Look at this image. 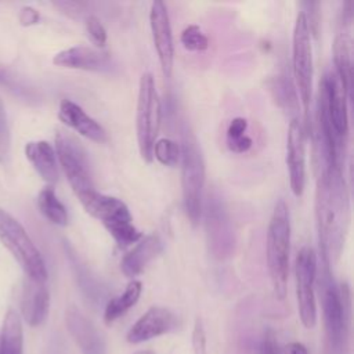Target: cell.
<instances>
[{
  "label": "cell",
  "instance_id": "30bf717a",
  "mask_svg": "<svg viewBox=\"0 0 354 354\" xmlns=\"http://www.w3.org/2000/svg\"><path fill=\"white\" fill-rule=\"evenodd\" d=\"M317 254L310 246H303L295 259L296 297L299 317L304 328L311 329L317 324L315 303V278H317Z\"/></svg>",
  "mask_w": 354,
  "mask_h": 354
},
{
  "label": "cell",
  "instance_id": "d6a6232c",
  "mask_svg": "<svg viewBox=\"0 0 354 354\" xmlns=\"http://www.w3.org/2000/svg\"><path fill=\"white\" fill-rule=\"evenodd\" d=\"M246 131H248V120L241 116L234 118L227 127V142L246 136Z\"/></svg>",
  "mask_w": 354,
  "mask_h": 354
},
{
  "label": "cell",
  "instance_id": "4fadbf2b",
  "mask_svg": "<svg viewBox=\"0 0 354 354\" xmlns=\"http://www.w3.org/2000/svg\"><path fill=\"white\" fill-rule=\"evenodd\" d=\"M353 3L346 1L340 14V22L333 41V61L336 66V77L347 97L351 94L353 83Z\"/></svg>",
  "mask_w": 354,
  "mask_h": 354
},
{
  "label": "cell",
  "instance_id": "d6986e66",
  "mask_svg": "<svg viewBox=\"0 0 354 354\" xmlns=\"http://www.w3.org/2000/svg\"><path fill=\"white\" fill-rule=\"evenodd\" d=\"M58 119L69 129L75 130L77 134L94 141V142H105L106 131L105 129L93 119L80 105L71 100H62L58 108Z\"/></svg>",
  "mask_w": 354,
  "mask_h": 354
},
{
  "label": "cell",
  "instance_id": "2e32d148",
  "mask_svg": "<svg viewBox=\"0 0 354 354\" xmlns=\"http://www.w3.org/2000/svg\"><path fill=\"white\" fill-rule=\"evenodd\" d=\"M178 325L176 314L162 306L149 307L129 329L126 340L131 344L148 342L174 330Z\"/></svg>",
  "mask_w": 354,
  "mask_h": 354
},
{
  "label": "cell",
  "instance_id": "5bb4252c",
  "mask_svg": "<svg viewBox=\"0 0 354 354\" xmlns=\"http://www.w3.org/2000/svg\"><path fill=\"white\" fill-rule=\"evenodd\" d=\"M149 26L153 46L158 54L160 69L165 77L170 79L174 65V43L170 26V18L163 1H152L149 8Z\"/></svg>",
  "mask_w": 354,
  "mask_h": 354
},
{
  "label": "cell",
  "instance_id": "5b68a950",
  "mask_svg": "<svg viewBox=\"0 0 354 354\" xmlns=\"http://www.w3.org/2000/svg\"><path fill=\"white\" fill-rule=\"evenodd\" d=\"M181 148V191L187 218L195 227L203 212L202 192L205 187L206 169L202 151L196 140L188 133L184 136Z\"/></svg>",
  "mask_w": 354,
  "mask_h": 354
},
{
  "label": "cell",
  "instance_id": "f546056e",
  "mask_svg": "<svg viewBox=\"0 0 354 354\" xmlns=\"http://www.w3.org/2000/svg\"><path fill=\"white\" fill-rule=\"evenodd\" d=\"M191 344H192V353L194 354H207V348H206V330H205L203 321L201 318L195 319L194 329H192Z\"/></svg>",
  "mask_w": 354,
  "mask_h": 354
},
{
  "label": "cell",
  "instance_id": "d590c367",
  "mask_svg": "<svg viewBox=\"0 0 354 354\" xmlns=\"http://www.w3.org/2000/svg\"><path fill=\"white\" fill-rule=\"evenodd\" d=\"M227 145H228V148H230L232 152H235V153H243V152H248V151L252 148L253 141H252V138L246 134V136H243V137H241V138H238V140H234V141L227 142Z\"/></svg>",
  "mask_w": 354,
  "mask_h": 354
},
{
  "label": "cell",
  "instance_id": "9c48e42d",
  "mask_svg": "<svg viewBox=\"0 0 354 354\" xmlns=\"http://www.w3.org/2000/svg\"><path fill=\"white\" fill-rule=\"evenodd\" d=\"M292 68L295 83L300 95V101L304 109L306 122H308V111L313 93V47H311V33L307 19L300 11L296 17L293 36H292Z\"/></svg>",
  "mask_w": 354,
  "mask_h": 354
},
{
  "label": "cell",
  "instance_id": "4316f807",
  "mask_svg": "<svg viewBox=\"0 0 354 354\" xmlns=\"http://www.w3.org/2000/svg\"><path fill=\"white\" fill-rule=\"evenodd\" d=\"M181 148L180 144L170 138H158L152 148V158L160 165L167 167H176L180 163Z\"/></svg>",
  "mask_w": 354,
  "mask_h": 354
},
{
  "label": "cell",
  "instance_id": "ba28073f",
  "mask_svg": "<svg viewBox=\"0 0 354 354\" xmlns=\"http://www.w3.org/2000/svg\"><path fill=\"white\" fill-rule=\"evenodd\" d=\"M55 155L73 194L77 196L79 202L83 203L97 191L93 183L90 163L84 148L66 131L57 130Z\"/></svg>",
  "mask_w": 354,
  "mask_h": 354
},
{
  "label": "cell",
  "instance_id": "f1b7e54d",
  "mask_svg": "<svg viewBox=\"0 0 354 354\" xmlns=\"http://www.w3.org/2000/svg\"><path fill=\"white\" fill-rule=\"evenodd\" d=\"M86 32H87V36L90 37L91 43L97 47V48H102L106 43V29L105 26L102 25V22L95 17V15H88L86 18Z\"/></svg>",
  "mask_w": 354,
  "mask_h": 354
},
{
  "label": "cell",
  "instance_id": "ac0fdd59",
  "mask_svg": "<svg viewBox=\"0 0 354 354\" xmlns=\"http://www.w3.org/2000/svg\"><path fill=\"white\" fill-rule=\"evenodd\" d=\"M53 64L61 68L102 72L109 69L111 57L108 53L100 48L75 46L57 53L53 58Z\"/></svg>",
  "mask_w": 354,
  "mask_h": 354
},
{
  "label": "cell",
  "instance_id": "7402d4cb",
  "mask_svg": "<svg viewBox=\"0 0 354 354\" xmlns=\"http://www.w3.org/2000/svg\"><path fill=\"white\" fill-rule=\"evenodd\" d=\"M25 156L37 174L53 187L58 181V166L55 149L48 141H30L25 145Z\"/></svg>",
  "mask_w": 354,
  "mask_h": 354
},
{
  "label": "cell",
  "instance_id": "e0dca14e",
  "mask_svg": "<svg viewBox=\"0 0 354 354\" xmlns=\"http://www.w3.org/2000/svg\"><path fill=\"white\" fill-rule=\"evenodd\" d=\"M65 324L82 354H105L102 335L80 308L69 306L65 311Z\"/></svg>",
  "mask_w": 354,
  "mask_h": 354
},
{
  "label": "cell",
  "instance_id": "7a4b0ae2",
  "mask_svg": "<svg viewBox=\"0 0 354 354\" xmlns=\"http://www.w3.org/2000/svg\"><path fill=\"white\" fill-rule=\"evenodd\" d=\"M350 289L337 286L329 271H324L321 306L324 319V354H350Z\"/></svg>",
  "mask_w": 354,
  "mask_h": 354
},
{
  "label": "cell",
  "instance_id": "cb8c5ba5",
  "mask_svg": "<svg viewBox=\"0 0 354 354\" xmlns=\"http://www.w3.org/2000/svg\"><path fill=\"white\" fill-rule=\"evenodd\" d=\"M141 292H142L141 281L133 279L127 283L123 293L109 299L108 303L105 304V310H104L105 324L111 325L118 318L124 315L133 306H136L141 296Z\"/></svg>",
  "mask_w": 354,
  "mask_h": 354
},
{
  "label": "cell",
  "instance_id": "e575fe53",
  "mask_svg": "<svg viewBox=\"0 0 354 354\" xmlns=\"http://www.w3.org/2000/svg\"><path fill=\"white\" fill-rule=\"evenodd\" d=\"M18 19L22 26H32L40 21V12L33 7L25 6L21 8V11L18 14Z\"/></svg>",
  "mask_w": 354,
  "mask_h": 354
},
{
  "label": "cell",
  "instance_id": "3957f363",
  "mask_svg": "<svg viewBox=\"0 0 354 354\" xmlns=\"http://www.w3.org/2000/svg\"><path fill=\"white\" fill-rule=\"evenodd\" d=\"M267 267L274 295L283 300L288 292L289 253H290V216L288 205L279 199L272 210L267 228Z\"/></svg>",
  "mask_w": 354,
  "mask_h": 354
},
{
  "label": "cell",
  "instance_id": "44dd1931",
  "mask_svg": "<svg viewBox=\"0 0 354 354\" xmlns=\"http://www.w3.org/2000/svg\"><path fill=\"white\" fill-rule=\"evenodd\" d=\"M163 250V242L158 234L142 236L136 246L127 252L122 261L120 270L127 278H134L144 271V268L156 259Z\"/></svg>",
  "mask_w": 354,
  "mask_h": 354
},
{
  "label": "cell",
  "instance_id": "484cf974",
  "mask_svg": "<svg viewBox=\"0 0 354 354\" xmlns=\"http://www.w3.org/2000/svg\"><path fill=\"white\" fill-rule=\"evenodd\" d=\"M0 84L26 102L37 101V93L35 91V88L26 84L21 77H18L11 69H8L3 64H0Z\"/></svg>",
  "mask_w": 354,
  "mask_h": 354
},
{
  "label": "cell",
  "instance_id": "83f0119b",
  "mask_svg": "<svg viewBox=\"0 0 354 354\" xmlns=\"http://www.w3.org/2000/svg\"><path fill=\"white\" fill-rule=\"evenodd\" d=\"M183 47L192 53L205 51L209 47V39L198 25H188L180 35Z\"/></svg>",
  "mask_w": 354,
  "mask_h": 354
},
{
  "label": "cell",
  "instance_id": "4dcf8cb0",
  "mask_svg": "<svg viewBox=\"0 0 354 354\" xmlns=\"http://www.w3.org/2000/svg\"><path fill=\"white\" fill-rule=\"evenodd\" d=\"M8 147H10V131H8L4 104L0 97V159H3L7 155Z\"/></svg>",
  "mask_w": 354,
  "mask_h": 354
},
{
  "label": "cell",
  "instance_id": "277c9868",
  "mask_svg": "<svg viewBox=\"0 0 354 354\" xmlns=\"http://www.w3.org/2000/svg\"><path fill=\"white\" fill-rule=\"evenodd\" d=\"M82 206L90 216L102 223L119 248H127L142 238V234L133 223L127 205L122 199L95 191Z\"/></svg>",
  "mask_w": 354,
  "mask_h": 354
},
{
  "label": "cell",
  "instance_id": "52a82bcc",
  "mask_svg": "<svg viewBox=\"0 0 354 354\" xmlns=\"http://www.w3.org/2000/svg\"><path fill=\"white\" fill-rule=\"evenodd\" d=\"M162 120V104L156 90L153 76L145 72L140 77L137 112H136V131L138 151L147 163L153 160L152 148L158 140Z\"/></svg>",
  "mask_w": 354,
  "mask_h": 354
},
{
  "label": "cell",
  "instance_id": "d4e9b609",
  "mask_svg": "<svg viewBox=\"0 0 354 354\" xmlns=\"http://www.w3.org/2000/svg\"><path fill=\"white\" fill-rule=\"evenodd\" d=\"M37 207L40 213L53 224L64 227L68 224V210L55 195L53 187H44L37 195Z\"/></svg>",
  "mask_w": 354,
  "mask_h": 354
},
{
  "label": "cell",
  "instance_id": "836d02e7",
  "mask_svg": "<svg viewBox=\"0 0 354 354\" xmlns=\"http://www.w3.org/2000/svg\"><path fill=\"white\" fill-rule=\"evenodd\" d=\"M278 348L279 344L277 342L275 333L271 329H267L263 335L257 354H278Z\"/></svg>",
  "mask_w": 354,
  "mask_h": 354
},
{
  "label": "cell",
  "instance_id": "1f68e13d",
  "mask_svg": "<svg viewBox=\"0 0 354 354\" xmlns=\"http://www.w3.org/2000/svg\"><path fill=\"white\" fill-rule=\"evenodd\" d=\"M53 4L64 14L73 17V18L80 17L88 7V3H84V1H55Z\"/></svg>",
  "mask_w": 354,
  "mask_h": 354
},
{
  "label": "cell",
  "instance_id": "6da1fadb",
  "mask_svg": "<svg viewBox=\"0 0 354 354\" xmlns=\"http://www.w3.org/2000/svg\"><path fill=\"white\" fill-rule=\"evenodd\" d=\"M315 217L324 271H329L340 256L350 220L348 191L340 165L322 169L317 184Z\"/></svg>",
  "mask_w": 354,
  "mask_h": 354
},
{
  "label": "cell",
  "instance_id": "ffe728a7",
  "mask_svg": "<svg viewBox=\"0 0 354 354\" xmlns=\"http://www.w3.org/2000/svg\"><path fill=\"white\" fill-rule=\"evenodd\" d=\"M50 310V293L44 282L25 279L21 295V313L30 326L41 325Z\"/></svg>",
  "mask_w": 354,
  "mask_h": 354
},
{
  "label": "cell",
  "instance_id": "8d00e7d4",
  "mask_svg": "<svg viewBox=\"0 0 354 354\" xmlns=\"http://www.w3.org/2000/svg\"><path fill=\"white\" fill-rule=\"evenodd\" d=\"M278 354H308L307 347L300 342H290L288 344L279 346Z\"/></svg>",
  "mask_w": 354,
  "mask_h": 354
},
{
  "label": "cell",
  "instance_id": "8fae6325",
  "mask_svg": "<svg viewBox=\"0 0 354 354\" xmlns=\"http://www.w3.org/2000/svg\"><path fill=\"white\" fill-rule=\"evenodd\" d=\"M205 228L209 252L218 260L228 259L235 250V234L230 214L220 196L209 195L205 205Z\"/></svg>",
  "mask_w": 354,
  "mask_h": 354
},
{
  "label": "cell",
  "instance_id": "7c38bea8",
  "mask_svg": "<svg viewBox=\"0 0 354 354\" xmlns=\"http://www.w3.org/2000/svg\"><path fill=\"white\" fill-rule=\"evenodd\" d=\"M318 111L328 120L336 140L342 144L348 133V112H347V95L343 91L336 75L326 73L322 77L319 87Z\"/></svg>",
  "mask_w": 354,
  "mask_h": 354
},
{
  "label": "cell",
  "instance_id": "9a60e30c",
  "mask_svg": "<svg viewBox=\"0 0 354 354\" xmlns=\"http://www.w3.org/2000/svg\"><path fill=\"white\" fill-rule=\"evenodd\" d=\"M286 166L290 191L295 196L300 198L306 188V130L296 118L288 126Z\"/></svg>",
  "mask_w": 354,
  "mask_h": 354
},
{
  "label": "cell",
  "instance_id": "74e56055",
  "mask_svg": "<svg viewBox=\"0 0 354 354\" xmlns=\"http://www.w3.org/2000/svg\"><path fill=\"white\" fill-rule=\"evenodd\" d=\"M133 354H155V353L152 350H138V351H136Z\"/></svg>",
  "mask_w": 354,
  "mask_h": 354
},
{
  "label": "cell",
  "instance_id": "8992f818",
  "mask_svg": "<svg viewBox=\"0 0 354 354\" xmlns=\"http://www.w3.org/2000/svg\"><path fill=\"white\" fill-rule=\"evenodd\" d=\"M0 242L21 266L28 279L46 282L48 274L41 253L24 225L3 207H0Z\"/></svg>",
  "mask_w": 354,
  "mask_h": 354
},
{
  "label": "cell",
  "instance_id": "603a6c76",
  "mask_svg": "<svg viewBox=\"0 0 354 354\" xmlns=\"http://www.w3.org/2000/svg\"><path fill=\"white\" fill-rule=\"evenodd\" d=\"M0 354H24V330L18 313L10 308L0 329Z\"/></svg>",
  "mask_w": 354,
  "mask_h": 354
}]
</instances>
